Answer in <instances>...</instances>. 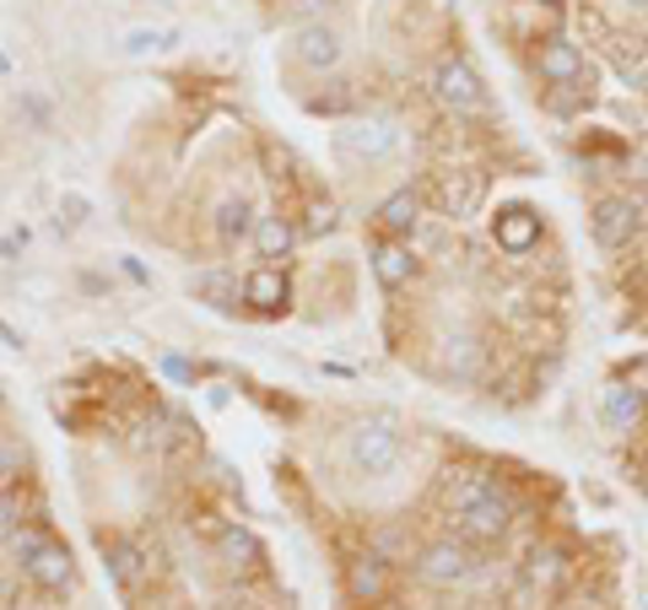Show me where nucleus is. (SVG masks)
Masks as SVG:
<instances>
[{
	"label": "nucleus",
	"mask_w": 648,
	"mask_h": 610,
	"mask_svg": "<svg viewBox=\"0 0 648 610\" xmlns=\"http://www.w3.org/2000/svg\"><path fill=\"white\" fill-rule=\"evenodd\" d=\"M448 502H454V519L465 529V540H503V529H508V502H503V491L492 487L486 476H465V481H454L448 491Z\"/></svg>",
	"instance_id": "obj_1"
},
{
	"label": "nucleus",
	"mask_w": 648,
	"mask_h": 610,
	"mask_svg": "<svg viewBox=\"0 0 648 610\" xmlns=\"http://www.w3.org/2000/svg\"><path fill=\"white\" fill-rule=\"evenodd\" d=\"M17 557H22V572L49 589V594H60V589H71V551L54 540V535H43V529H17Z\"/></svg>",
	"instance_id": "obj_2"
},
{
	"label": "nucleus",
	"mask_w": 648,
	"mask_h": 610,
	"mask_svg": "<svg viewBox=\"0 0 648 610\" xmlns=\"http://www.w3.org/2000/svg\"><path fill=\"white\" fill-rule=\"evenodd\" d=\"M346 454L363 476H395L401 470V433L389 421H357L346 438Z\"/></svg>",
	"instance_id": "obj_3"
},
{
	"label": "nucleus",
	"mask_w": 648,
	"mask_h": 610,
	"mask_svg": "<svg viewBox=\"0 0 648 610\" xmlns=\"http://www.w3.org/2000/svg\"><path fill=\"white\" fill-rule=\"evenodd\" d=\"M638 227H644V205L632 195H606L595 205V238L606 248H627L638 238Z\"/></svg>",
	"instance_id": "obj_4"
},
{
	"label": "nucleus",
	"mask_w": 648,
	"mask_h": 610,
	"mask_svg": "<svg viewBox=\"0 0 648 610\" xmlns=\"http://www.w3.org/2000/svg\"><path fill=\"white\" fill-rule=\"evenodd\" d=\"M433 92L444 98L448 109H459V114H482L486 109V87L465 60H444V65L433 71Z\"/></svg>",
	"instance_id": "obj_5"
},
{
	"label": "nucleus",
	"mask_w": 648,
	"mask_h": 610,
	"mask_svg": "<svg viewBox=\"0 0 648 610\" xmlns=\"http://www.w3.org/2000/svg\"><path fill=\"white\" fill-rule=\"evenodd\" d=\"M395 141H401V135H395L389 120H352V124L335 130V146H341L346 157H357V163H363V157H389Z\"/></svg>",
	"instance_id": "obj_6"
},
{
	"label": "nucleus",
	"mask_w": 648,
	"mask_h": 610,
	"mask_svg": "<svg viewBox=\"0 0 648 610\" xmlns=\"http://www.w3.org/2000/svg\"><path fill=\"white\" fill-rule=\"evenodd\" d=\"M492 238H497V248H508V254H529V248L540 244V216L529 205H503L492 216Z\"/></svg>",
	"instance_id": "obj_7"
},
{
	"label": "nucleus",
	"mask_w": 648,
	"mask_h": 610,
	"mask_svg": "<svg viewBox=\"0 0 648 610\" xmlns=\"http://www.w3.org/2000/svg\"><path fill=\"white\" fill-rule=\"evenodd\" d=\"M600 416H606L610 433H632V427L648 416V395L638 389V384L616 378V384L606 389V400H600Z\"/></svg>",
	"instance_id": "obj_8"
},
{
	"label": "nucleus",
	"mask_w": 648,
	"mask_h": 610,
	"mask_svg": "<svg viewBox=\"0 0 648 610\" xmlns=\"http://www.w3.org/2000/svg\"><path fill=\"white\" fill-rule=\"evenodd\" d=\"M292 54H297V65H308V71H335V65H341V33L324 28V22H308V28H297Z\"/></svg>",
	"instance_id": "obj_9"
},
{
	"label": "nucleus",
	"mask_w": 648,
	"mask_h": 610,
	"mask_svg": "<svg viewBox=\"0 0 648 610\" xmlns=\"http://www.w3.org/2000/svg\"><path fill=\"white\" fill-rule=\"evenodd\" d=\"M422 578L427 583H465L470 578V551L465 546H454V540H438V546H427L422 551Z\"/></svg>",
	"instance_id": "obj_10"
},
{
	"label": "nucleus",
	"mask_w": 648,
	"mask_h": 610,
	"mask_svg": "<svg viewBox=\"0 0 648 610\" xmlns=\"http://www.w3.org/2000/svg\"><path fill=\"white\" fill-rule=\"evenodd\" d=\"M103 557H109V572L120 578V589H141L146 578H152V562H146V551L135 546V540H124V535H114V540H103Z\"/></svg>",
	"instance_id": "obj_11"
},
{
	"label": "nucleus",
	"mask_w": 648,
	"mask_h": 610,
	"mask_svg": "<svg viewBox=\"0 0 648 610\" xmlns=\"http://www.w3.org/2000/svg\"><path fill=\"white\" fill-rule=\"evenodd\" d=\"M346 589H352L363 606H378V600L395 589V572H389L384 557H357V562L346 568Z\"/></svg>",
	"instance_id": "obj_12"
},
{
	"label": "nucleus",
	"mask_w": 648,
	"mask_h": 610,
	"mask_svg": "<svg viewBox=\"0 0 648 610\" xmlns=\"http://www.w3.org/2000/svg\"><path fill=\"white\" fill-rule=\"evenodd\" d=\"M286 297H292V286L276 265H260V271H249V282H243V303L249 308H260V314H282Z\"/></svg>",
	"instance_id": "obj_13"
},
{
	"label": "nucleus",
	"mask_w": 648,
	"mask_h": 610,
	"mask_svg": "<svg viewBox=\"0 0 648 610\" xmlns=\"http://www.w3.org/2000/svg\"><path fill=\"white\" fill-rule=\"evenodd\" d=\"M373 276L389 286V292L411 282V276H416V254H411V244H401V238H378V244H373Z\"/></svg>",
	"instance_id": "obj_14"
},
{
	"label": "nucleus",
	"mask_w": 648,
	"mask_h": 610,
	"mask_svg": "<svg viewBox=\"0 0 648 610\" xmlns=\"http://www.w3.org/2000/svg\"><path fill=\"white\" fill-rule=\"evenodd\" d=\"M535 65H540V77L546 82H557V87H567V82H584V54L573 49L567 39H551V43H540V54H535Z\"/></svg>",
	"instance_id": "obj_15"
},
{
	"label": "nucleus",
	"mask_w": 648,
	"mask_h": 610,
	"mask_svg": "<svg viewBox=\"0 0 648 610\" xmlns=\"http://www.w3.org/2000/svg\"><path fill=\"white\" fill-rule=\"evenodd\" d=\"M416 222H422V201H416L411 190H395L389 201L378 205V227H384V238H411Z\"/></svg>",
	"instance_id": "obj_16"
},
{
	"label": "nucleus",
	"mask_w": 648,
	"mask_h": 610,
	"mask_svg": "<svg viewBox=\"0 0 648 610\" xmlns=\"http://www.w3.org/2000/svg\"><path fill=\"white\" fill-rule=\"evenodd\" d=\"M173 43H179V28H130L120 49L130 60H146V54H162V49H173Z\"/></svg>",
	"instance_id": "obj_17"
},
{
	"label": "nucleus",
	"mask_w": 648,
	"mask_h": 610,
	"mask_svg": "<svg viewBox=\"0 0 648 610\" xmlns=\"http://www.w3.org/2000/svg\"><path fill=\"white\" fill-rule=\"evenodd\" d=\"M216 546H222V557H227V568H260V540H254V535H249V529H222V540H216Z\"/></svg>",
	"instance_id": "obj_18"
},
{
	"label": "nucleus",
	"mask_w": 648,
	"mask_h": 610,
	"mask_svg": "<svg viewBox=\"0 0 648 610\" xmlns=\"http://www.w3.org/2000/svg\"><path fill=\"white\" fill-rule=\"evenodd\" d=\"M249 227H254V222H249V201H222L216 205V238H222L227 248L243 244Z\"/></svg>",
	"instance_id": "obj_19"
},
{
	"label": "nucleus",
	"mask_w": 648,
	"mask_h": 610,
	"mask_svg": "<svg viewBox=\"0 0 648 610\" xmlns=\"http://www.w3.org/2000/svg\"><path fill=\"white\" fill-rule=\"evenodd\" d=\"M292 238H297V233H292L286 216H265V222H260V254H265V260H282L286 248H292Z\"/></svg>",
	"instance_id": "obj_20"
},
{
	"label": "nucleus",
	"mask_w": 648,
	"mask_h": 610,
	"mask_svg": "<svg viewBox=\"0 0 648 610\" xmlns=\"http://www.w3.org/2000/svg\"><path fill=\"white\" fill-rule=\"evenodd\" d=\"M195 292H201V297H211V303H216L222 314H233V308H239V286L227 282V276H216V271L195 276Z\"/></svg>",
	"instance_id": "obj_21"
},
{
	"label": "nucleus",
	"mask_w": 648,
	"mask_h": 610,
	"mask_svg": "<svg viewBox=\"0 0 648 610\" xmlns=\"http://www.w3.org/2000/svg\"><path fill=\"white\" fill-rule=\"evenodd\" d=\"M616 65L627 71V77H638V65H644V39H616Z\"/></svg>",
	"instance_id": "obj_22"
},
{
	"label": "nucleus",
	"mask_w": 648,
	"mask_h": 610,
	"mask_svg": "<svg viewBox=\"0 0 648 610\" xmlns=\"http://www.w3.org/2000/svg\"><path fill=\"white\" fill-rule=\"evenodd\" d=\"M330 227H335V205L324 201V205H314V211H308V233H330Z\"/></svg>",
	"instance_id": "obj_23"
},
{
	"label": "nucleus",
	"mask_w": 648,
	"mask_h": 610,
	"mask_svg": "<svg viewBox=\"0 0 648 610\" xmlns=\"http://www.w3.org/2000/svg\"><path fill=\"white\" fill-rule=\"evenodd\" d=\"M0 346H11V352H22V335H17V329L6 325V319H0Z\"/></svg>",
	"instance_id": "obj_24"
},
{
	"label": "nucleus",
	"mask_w": 648,
	"mask_h": 610,
	"mask_svg": "<svg viewBox=\"0 0 648 610\" xmlns=\"http://www.w3.org/2000/svg\"><path fill=\"white\" fill-rule=\"evenodd\" d=\"M638 173L648 179V135H644V146H638Z\"/></svg>",
	"instance_id": "obj_25"
},
{
	"label": "nucleus",
	"mask_w": 648,
	"mask_h": 610,
	"mask_svg": "<svg viewBox=\"0 0 648 610\" xmlns=\"http://www.w3.org/2000/svg\"><path fill=\"white\" fill-rule=\"evenodd\" d=\"M632 82H638V92H648V65H638V77H632Z\"/></svg>",
	"instance_id": "obj_26"
},
{
	"label": "nucleus",
	"mask_w": 648,
	"mask_h": 610,
	"mask_svg": "<svg viewBox=\"0 0 648 610\" xmlns=\"http://www.w3.org/2000/svg\"><path fill=\"white\" fill-rule=\"evenodd\" d=\"M627 6H632V11H638V17H648V0H627Z\"/></svg>",
	"instance_id": "obj_27"
},
{
	"label": "nucleus",
	"mask_w": 648,
	"mask_h": 610,
	"mask_svg": "<svg viewBox=\"0 0 648 610\" xmlns=\"http://www.w3.org/2000/svg\"><path fill=\"white\" fill-rule=\"evenodd\" d=\"M535 6H557V0H535Z\"/></svg>",
	"instance_id": "obj_28"
},
{
	"label": "nucleus",
	"mask_w": 648,
	"mask_h": 610,
	"mask_svg": "<svg viewBox=\"0 0 648 610\" xmlns=\"http://www.w3.org/2000/svg\"><path fill=\"white\" fill-rule=\"evenodd\" d=\"M644 487H648V459H644Z\"/></svg>",
	"instance_id": "obj_29"
}]
</instances>
